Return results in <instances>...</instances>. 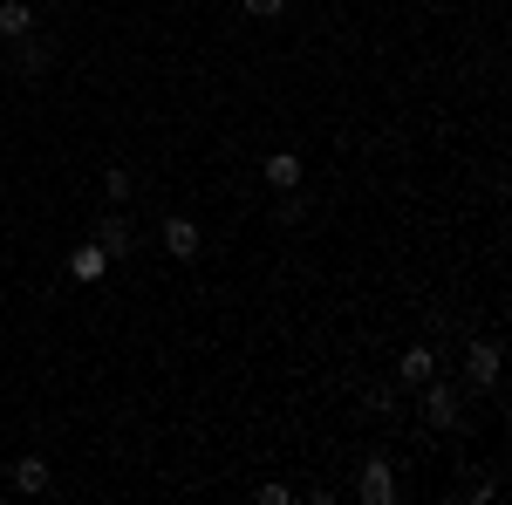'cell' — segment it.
Wrapping results in <instances>:
<instances>
[{
  "mask_svg": "<svg viewBox=\"0 0 512 505\" xmlns=\"http://www.w3.org/2000/svg\"><path fill=\"white\" fill-rule=\"evenodd\" d=\"M417 417H424L431 430H465V389L431 376V383L417 389Z\"/></svg>",
  "mask_w": 512,
  "mask_h": 505,
  "instance_id": "obj_1",
  "label": "cell"
},
{
  "mask_svg": "<svg viewBox=\"0 0 512 505\" xmlns=\"http://www.w3.org/2000/svg\"><path fill=\"white\" fill-rule=\"evenodd\" d=\"M89 239H96V246L110 253V267L137 253V226H130V212H123V205H110V212H96V226H89Z\"/></svg>",
  "mask_w": 512,
  "mask_h": 505,
  "instance_id": "obj_2",
  "label": "cell"
},
{
  "mask_svg": "<svg viewBox=\"0 0 512 505\" xmlns=\"http://www.w3.org/2000/svg\"><path fill=\"white\" fill-rule=\"evenodd\" d=\"M355 499H362V505H396L390 458H362V471H355Z\"/></svg>",
  "mask_w": 512,
  "mask_h": 505,
  "instance_id": "obj_3",
  "label": "cell"
},
{
  "mask_svg": "<svg viewBox=\"0 0 512 505\" xmlns=\"http://www.w3.org/2000/svg\"><path fill=\"white\" fill-rule=\"evenodd\" d=\"M158 239H164V253H171V260H198V253H205V233H198L192 212H171V219L158 226Z\"/></svg>",
  "mask_w": 512,
  "mask_h": 505,
  "instance_id": "obj_4",
  "label": "cell"
},
{
  "mask_svg": "<svg viewBox=\"0 0 512 505\" xmlns=\"http://www.w3.org/2000/svg\"><path fill=\"white\" fill-rule=\"evenodd\" d=\"M465 383H472L478 396L499 389V342H492V335H478L472 349H465Z\"/></svg>",
  "mask_w": 512,
  "mask_h": 505,
  "instance_id": "obj_5",
  "label": "cell"
},
{
  "mask_svg": "<svg viewBox=\"0 0 512 505\" xmlns=\"http://www.w3.org/2000/svg\"><path fill=\"white\" fill-rule=\"evenodd\" d=\"M14 48V76H28V82H41L48 69H55V48L48 41H35V35H21V41H7Z\"/></svg>",
  "mask_w": 512,
  "mask_h": 505,
  "instance_id": "obj_6",
  "label": "cell"
},
{
  "mask_svg": "<svg viewBox=\"0 0 512 505\" xmlns=\"http://www.w3.org/2000/svg\"><path fill=\"white\" fill-rule=\"evenodd\" d=\"M437 376V349H424V342H410V349L396 355V383L403 389H424Z\"/></svg>",
  "mask_w": 512,
  "mask_h": 505,
  "instance_id": "obj_7",
  "label": "cell"
},
{
  "mask_svg": "<svg viewBox=\"0 0 512 505\" xmlns=\"http://www.w3.org/2000/svg\"><path fill=\"white\" fill-rule=\"evenodd\" d=\"M103 273H110V253H103L96 239H82L76 253H69V280H76V287H96Z\"/></svg>",
  "mask_w": 512,
  "mask_h": 505,
  "instance_id": "obj_8",
  "label": "cell"
},
{
  "mask_svg": "<svg viewBox=\"0 0 512 505\" xmlns=\"http://www.w3.org/2000/svg\"><path fill=\"white\" fill-rule=\"evenodd\" d=\"M260 178H267L274 192H301V178H308V164H301L294 151H274V157H267V171H260Z\"/></svg>",
  "mask_w": 512,
  "mask_h": 505,
  "instance_id": "obj_9",
  "label": "cell"
},
{
  "mask_svg": "<svg viewBox=\"0 0 512 505\" xmlns=\"http://www.w3.org/2000/svg\"><path fill=\"white\" fill-rule=\"evenodd\" d=\"M35 35V0H0V41Z\"/></svg>",
  "mask_w": 512,
  "mask_h": 505,
  "instance_id": "obj_10",
  "label": "cell"
},
{
  "mask_svg": "<svg viewBox=\"0 0 512 505\" xmlns=\"http://www.w3.org/2000/svg\"><path fill=\"white\" fill-rule=\"evenodd\" d=\"M7 478H14V492H48V485H55L48 458H14V471H7Z\"/></svg>",
  "mask_w": 512,
  "mask_h": 505,
  "instance_id": "obj_11",
  "label": "cell"
},
{
  "mask_svg": "<svg viewBox=\"0 0 512 505\" xmlns=\"http://www.w3.org/2000/svg\"><path fill=\"white\" fill-rule=\"evenodd\" d=\"M130 198H137V178H130L123 164H110V171H103V205H130Z\"/></svg>",
  "mask_w": 512,
  "mask_h": 505,
  "instance_id": "obj_12",
  "label": "cell"
},
{
  "mask_svg": "<svg viewBox=\"0 0 512 505\" xmlns=\"http://www.w3.org/2000/svg\"><path fill=\"white\" fill-rule=\"evenodd\" d=\"M362 410L369 417H396V383H362Z\"/></svg>",
  "mask_w": 512,
  "mask_h": 505,
  "instance_id": "obj_13",
  "label": "cell"
},
{
  "mask_svg": "<svg viewBox=\"0 0 512 505\" xmlns=\"http://www.w3.org/2000/svg\"><path fill=\"white\" fill-rule=\"evenodd\" d=\"M308 219V198L301 192H280V226H301Z\"/></svg>",
  "mask_w": 512,
  "mask_h": 505,
  "instance_id": "obj_14",
  "label": "cell"
},
{
  "mask_svg": "<svg viewBox=\"0 0 512 505\" xmlns=\"http://www.w3.org/2000/svg\"><path fill=\"white\" fill-rule=\"evenodd\" d=\"M239 7H246L253 21H280V7H287V0H239Z\"/></svg>",
  "mask_w": 512,
  "mask_h": 505,
  "instance_id": "obj_15",
  "label": "cell"
},
{
  "mask_svg": "<svg viewBox=\"0 0 512 505\" xmlns=\"http://www.w3.org/2000/svg\"><path fill=\"white\" fill-rule=\"evenodd\" d=\"M41 7H62V0H41Z\"/></svg>",
  "mask_w": 512,
  "mask_h": 505,
  "instance_id": "obj_16",
  "label": "cell"
}]
</instances>
